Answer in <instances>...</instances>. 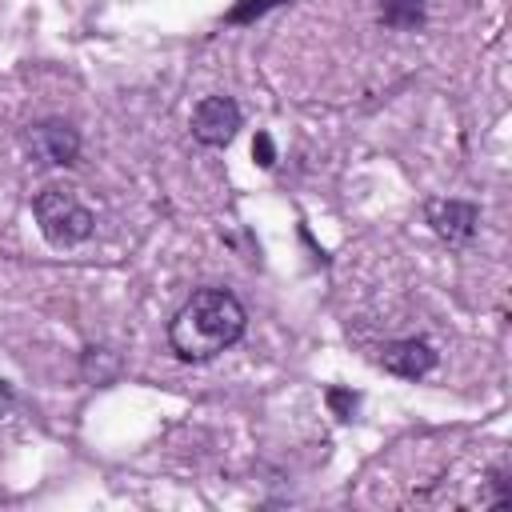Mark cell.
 I'll list each match as a JSON object with an SVG mask.
<instances>
[{
    "mask_svg": "<svg viewBox=\"0 0 512 512\" xmlns=\"http://www.w3.org/2000/svg\"><path fill=\"white\" fill-rule=\"evenodd\" d=\"M248 328L244 304L228 288H200L184 300V308L168 324V344L180 360L204 364L232 348Z\"/></svg>",
    "mask_w": 512,
    "mask_h": 512,
    "instance_id": "cell-1",
    "label": "cell"
},
{
    "mask_svg": "<svg viewBox=\"0 0 512 512\" xmlns=\"http://www.w3.org/2000/svg\"><path fill=\"white\" fill-rule=\"evenodd\" d=\"M32 216H36L40 236H44L48 244H56V248H72V244L88 240L92 228H96L92 208L80 204V196L68 192V188H44V192L32 200Z\"/></svg>",
    "mask_w": 512,
    "mask_h": 512,
    "instance_id": "cell-2",
    "label": "cell"
},
{
    "mask_svg": "<svg viewBox=\"0 0 512 512\" xmlns=\"http://www.w3.org/2000/svg\"><path fill=\"white\" fill-rule=\"evenodd\" d=\"M24 148L32 152V160H40L48 168H68L80 156V132L68 120L48 116L24 132Z\"/></svg>",
    "mask_w": 512,
    "mask_h": 512,
    "instance_id": "cell-3",
    "label": "cell"
},
{
    "mask_svg": "<svg viewBox=\"0 0 512 512\" xmlns=\"http://www.w3.org/2000/svg\"><path fill=\"white\" fill-rule=\"evenodd\" d=\"M240 128V108L232 96H204L192 108V136L208 148H224Z\"/></svg>",
    "mask_w": 512,
    "mask_h": 512,
    "instance_id": "cell-4",
    "label": "cell"
},
{
    "mask_svg": "<svg viewBox=\"0 0 512 512\" xmlns=\"http://www.w3.org/2000/svg\"><path fill=\"white\" fill-rule=\"evenodd\" d=\"M428 224L440 240L464 244V240H472V232L480 224V208L468 200H428Z\"/></svg>",
    "mask_w": 512,
    "mask_h": 512,
    "instance_id": "cell-5",
    "label": "cell"
},
{
    "mask_svg": "<svg viewBox=\"0 0 512 512\" xmlns=\"http://www.w3.org/2000/svg\"><path fill=\"white\" fill-rule=\"evenodd\" d=\"M380 364H384V372H392L400 380H420V376H428L436 368V348L428 340H416V336L392 340V344H384Z\"/></svg>",
    "mask_w": 512,
    "mask_h": 512,
    "instance_id": "cell-6",
    "label": "cell"
},
{
    "mask_svg": "<svg viewBox=\"0 0 512 512\" xmlns=\"http://www.w3.org/2000/svg\"><path fill=\"white\" fill-rule=\"evenodd\" d=\"M424 12H428V0H384L380 4V20L396 32H408V28H420L424 24Z\"/></svg>",
    "mask_w": 512,
    "mask_h": 512,
    "instance_id": "cell-7",
    "label": "cell"
},
{
    "mask_svg": "<svg viewBox=\"0 0 512 512\" xmlns=\"http://www.w3.org/2000/svg\"><path fill=\"white\" fill-rule=\"evenodd\" d=\"M272 4H280V0H244V4H236V8L228 12V20H232V24H244V20L260 16V12H268Z\"/></svg>",
    "mask_w": 512,
    "mask_h": 512,
    "instance_id": "cell-8",
    "label": "cell"
},
{
    "mask_svg": "<svg viewBox=\"0 0 512 512\" xmlns=\"http://www.w3.org/2000/svg\"><path fill=\"white\" fill-rule=\"evenodd\" d=\"M252 156H256L260 168H272V164H276V148H272V136H268V132H256V140H252Z\"/></svg>",
    "mask_w": 512,
    "mask_h": 512,
    "instance_id": "cell-9",
    "label": "cell"
},
{
    "mask_svg": "<svg viewBox=\"0 0 512 512\" xmlns=\"http://www.w3.org/2000/svg\"><path fill=\"white\" fill-rule=\"evenodd\" d=\"M328 404L336 408V416H352V408H356V396H348V392H328Z\"/></svg>",
    "mask_w": 512,
    "mask_h": 512,
    "instance_id": "cell-10",
    "label": "cell"
},
{
    "mask_svg": "<svg viewBox=\"0 0 512 512\" xmlns=\"http://www.w3.org/2000/svg\"><path fill=\"white\" fill-rule=\"evenodd\" d=\"M8 408H12V388H8L4 380H0V420L8 416Z\"/></svg>",
    "mask_w": 512,
    "mask_h": 512,
    "instance_id": "cell-11",
    "label": "cell"
}]
</instances>
